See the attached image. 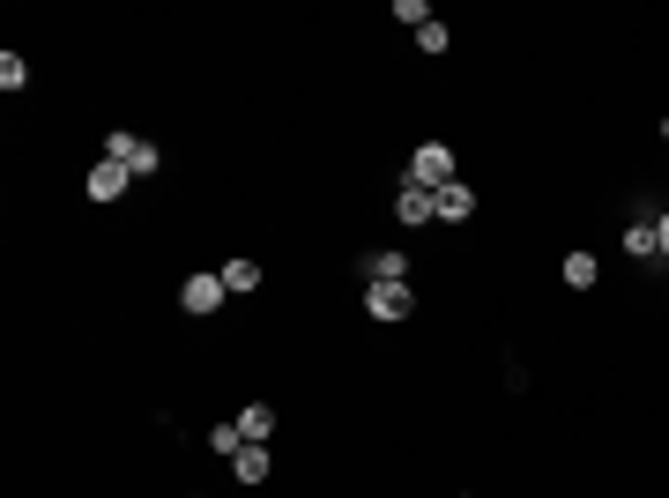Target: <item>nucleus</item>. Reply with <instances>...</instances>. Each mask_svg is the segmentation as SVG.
Segmentation results:
<instances>
[{"instance_id": "f257e3e1", "label": "nucleus", "mask_w": 669, "mask_h": 498, "mask_svg": "<svg viewBox=\"0 0 669 498\" xmlns=\"http://www.w3.org/2000/svg\"><path fill=\"white\" fill-rule=\"evenodd\" d=\"M105 157H112V165H126L134 179H157V171H165V149H157V142H142V134H126V126H112V134H105Z\"/></svg>"}, {"instance_id": "f03ea898", "label": "nucleus", "mask_w": 669, "mask_h": 498, "mask_svg": "<svg viewBox=\"0 0 669 498\" xmlns=\"http://www.w3.org/2000/svg\"><path fill=\"white\" fill-rule=\"evenodd\" d=\"M410 186H424V194L454 186V149H447V142H417V149H410Z\"/></svg>"}, {"instance_id": "7ed1b4c3", "label": "nucleus", "mask_w": 669, "mask_h": 498, "mask_svg": "<svg viewBox=\"0 0 669 498\" xmlns=\"http://www.w3.org/2000/svg\"><path fill=\"white\" fill-rule=\"evenodd\" d=\"M410 313H417V291H410V283H365V320L394 328V320H410Z\"/></svg>"}, {"instance_id": "20e7f679", "label": "nucleus", "mask_w": 669, "mask_h": 498, "mask_svg": "<svg viewBox=\"0 0 669 498\" xmlns=\"http://www.w3.org/2000/svg\"><path fill=\"white\" fill-rule=\"evenodd\" d=\"M223 276H216V268H194V276H186V283H179V313H194V320H209V313H223Z\"/></svg>"}, {"instance_id": "39448f33", "label": "nucleus", "mask_w": 669, "mask_h": 498, "mask_svg": "<svg viewBox=\"0 0 669 498\" xmlns=\"http://www.w3.org/2000/svg\"><path fill=\"white\" fill-rule=\"evenodd\" d=\"M126 186H134V171L112 165V157H97V165H89V179H83L89 202H126Z\"/></svg>"}, {"instance_id": "423d86ee", "label": "nucleus", "mask_w": 669, "mask_h": 498, "mask_svg": "<svg viewBox=\"0 0 669 498\" xmlns=\"http://www.w3.org/2000/svg\"><path fill=\"white\" fill-rule=\"evenodd\" d=\"M655 216H662L655 202L632 208V223H625V253H632V260H662V246H655Z\"/></svg>"}, {"instance_id": "0eeeda50", "label": "nucleus", "mask_w": 669, "mask_h": 498, "mask_svg": "<svg viewBox=\"0 0 669 498\" xmlns=\"http://www.w3.org/2000/svg\"><path fill=\"white\" fill-rule=\"evenodd\" d=\"M357 276H365V283H410V253H394V246L357 253Z\"/></svg>"}, {"instance_id": "6e6552de", "label": "nucleus", "mask_w": 669, "mask_h": 498, "mask_svg": "<svg viewBox=\"0 0 669 498\" xmlns=\"http://www.w3.org/2000/svg\"><path fill=\"white\" fill-rule=\"evenodd\" d=\"M431 216H439V223H469V216H476V186H469V179L439 186V194H431Z\"/></svg>"}, {"instance_id": "1a4fd4ad", "label": "nucleus", "mask_w": 669, "mask_h": 498, "mask_svg": "<svg viewBox=\"0 0 669 498\" xmlns=\"http://www.w3.org/2000/svg\"><path fill=\"white\" fill-rule=\"evenodd\" d=\"M231 424H239V439H246V447H268V439H276V410H268V402H246Z\"/></svg>"}, {"instance_id": "9d476101", "label": "nucleus", "mask_w": 669, "mask_h": 498, "mask_svg": "<svg viewBox=\"0 0 669 498\" xmlns=\"http://www.w3.org/2000/svg\"><path fill=\"white\" fill-rule=\"evenodd\" d=\"M268 469H276V454H268V447H239V454H231V476H239V484H268Z\"/></svg>"}, {"instance_id": "9b49d317", "label": "nucleus", "mask_w": 669, "mask_h": 498, "mask_svg": "<svg viewBox=\"0 0 669 498\" xmlns=\"http://www.w3.org/2000/svg\"><path fill=\"white\" fill-rule=\"evenodd\" d=\"M394 223H410V231H417V223H431V194L402 179V194H394Z\"/></svg>"}, {"instance_id": "f8f14e48", "label": "nucleus", "mask_w": 669, "mask_h": 498, "mask_svg": "<svg viewBox=\"0 0 669 498\" xmlns=\"http://www.w3.org/2000/svg\"><path fill=\"white\" fill-rule=\"evenodd\" d=\"M603 283V260L595 253H565V291H595Z\"/></svg>"}, {"instance_id": "ddd939ff", "label": "nucleus", "mask_w": 669, "mask_h": 498, "mask_svg": "<svg viewBox=\"0 0 669 498\" xmlns=\"http://www.w3.org/2000/svg\"><path fill=\"white\" fill-rule=\"evenodd\" d=\"M216 276H223V291H231V297H246V291H260V260H223V268H216Z\"/></svg>"}, {"instance_id": "4468645a", "label": "nucleus", "mask_w": 669, "mask_h": 498, "mask_svg": "<svg viewBox=\"0 0 669 498\" xmlns=\"http://www.w3.org/2000/svg\"><path fill=\"white\" fill-rule=\"evenodd\" d=\"M0 89H8V97L31 89V60H23V52H0Z\"/></svg>"}, {"instance_id": "2eb2a0df", "label": "nucleus", "mask_w": 669, "mask_h": 498, "mask_svg": "<svg viewBox=\"0 0 669 498\" xmlns=\"http://www.w3.org/2000/svg\"><path fill=\"white\" fill-rule=\"evenodd\" d=\"M410 38H417V52H431V60H439V52H447V23H439V15H431V23H424V31H410Z\"/></svg>"}, {"instance_id": "dca6fc26", "label": "nucleus", "mask_w": 669, "mask_h": 498, "mask_svg": "<svg viewBox=\"0 0 669 498\" xmlns=\"http://www.w3.org/2000/svg\"><path fill=\"white\" fill-rule=\"evenodd\" d=\"M239 447H246V439H239V424H209V454H239Z\"/></svg>"}, {"instance_id": "f3484780", "label": "nucleus", "mask_w": 669, "mask_h": 498, "mask_svg": "<svg viewBox=\"0 0 669 498\" xmlns=\"http://www.w3.org/2000/svg\"><path fill=\"white\" fill-rule=\"evenodd\" d=\"M394 23H410V31H424V23H431V8H424V0H394Z\"/></svg>"}, {"instance_id": "a211bd4d", "label": "nucleus", "mask_w": 669, "mask_h": 498, "mask_svg": "<svg viewBox=\"0 0 669 498\" xmlns=\"http://www.w3.org/2000/svg\"><path fill=\"white\" fill-rule=\"evenodd\" d=\"M655 246H662V260H669V208L655 216Z\"/></svg>"}, {"instance_id": "6ab92c4d", "label": "nucleus", "mask_w": 669, "mask_h": 498, "mask_svg": "<svg viewBox=\"0 0 669 498\" xmlns=\"http://www.w3.org/2000/svg\"><path fill=\"white\" fill-rule=\"evenodd\" d=\"M662 142H669V112H662Z\"/></svg>"}, {"instance_id": "aec40b11", "label": "nucleus", "mask_w": 669, "mask_h": 498, "mask_svg": "<svg viewBox=\"0 0 669 498\" xmlns=\"http://www.w3.org/2000/svg\"><path fill=\"white\" fill-rule=\"evenodd\" d=\"M194 498H202V491H194Z\"/></svg>"}]
</instances>
